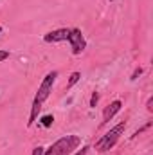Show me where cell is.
Masks as SVG:
<instances>
[{
  "label": "cell",
  "instance_id": "6da1fadb",
  "mask_svg": "<svg viewBox=\"0 0 153 155\" xmlns=\"http://www.w3.org/2000/svg\"><path fill=\"white\" fill-rule=\"evenodd\" d=\"M79 144H81V139L77 135H67L58 139L47 150H43V155H70Z\"/></svg>",
  "mask_w": 153,
  "mask_h": 155
},
{
  "label": "cell",
  "instance_id": "7a4b0ae2",
  "mask_svg": "<svg viewBox=\"0 0 153 155\" xmlns=\"http://www.w3.org/2000/svg\"><path fill=\"white\" fill-rule=\"evenodd\" d=\"M124 128H126V123H119L117 126H114L108 134H105V135L96 143V150L103 153V152H108L110 148H114V144L119 141V137L122 135Z\"/></svg>",
  "mask_w": 153,
  "mask_h": 155
},
{
  "label": "cell",
  "instance_id": "3957f363",
  "mask_svg": "<svg viewBox=\"0 0 153 155\" xmlns=\"http://www.w3.org/2000/svg\"><path fill=\"white\" fill-rule=\"evenodd\" d=\"M56 78H58V72H56V71L49 72L47 76L43 78V81H41V85H40V88H38V92H36V97H34V99H38V101H41V103H43V101L50 96Z\"/></svg>",
  "mask_w": 153,
  "mask_h": 155
},
{
  "label": "cell",
  "instance_id": "277c9868",
  "mask_svg": "<svg viewBox=\"0 0 153 155\" xmlns=\"http://www.w3.org/2000/svg\"><path fill=\"white\" fill-rule=\"evenodd\" d=\"M69 41H70V47H72V54H81L85 51V47H86V41H85V36H83L81 29H70Z\"/></svg>",
  "mask_w": 153,
  "mask_h": 155
},
{
  "label": "cell",
  "instance_id": "5b68a950",
  "mask_svg": "<svg viewBox=\"0 0 153 155\" xmlns=\"http://www.w3.org/2000/svg\"><path fill=\"white\" fill-rule=\"evenodd\" d=\"M69 33H70V29H56V31H50V33H47L43 40L47 41V43H56V41H65V40H69Z\"/></svg>",
  "mask_w": 153,
  "mask_h": 155
},
{
  "label": "cell",
  "instance_id": "8992f818",
  "mask_svg": "<svg viewBox=\"0 0 153 155\" xmlns=\"http://www.w3.org/2000/svg\"><path fill=\"white\" fill-rule=\"evenodd\" d=\"M121 107H122V103H121L119 99L112 101V103L105 108V112H103V121H101V124H106V123H108V121H110V119H112L119 110H121Z\"/></svg>",
  "mask_w": 153,
  "mask_h": 155
},
{
  "label": "cell",
  "instance_id": "52a82bcc",
  "mask_svg": "<svg viewBox=\"0 0 153 155\" xmlns=\"http://www.w3.org/2000/svg\"><path fill=\"white\" fill-rule=\"evenodd\" d=\"M40 110H41V101L34 99V101H33V108H31V116H29V121H27V126H33V124H34V121L38 119Z\"/></svg>",
  "mask_w": 153,
  "mask_h": 155
},
{
  "label": "cell",
  "instance_id": "ba28073f",
  "mask_svg": "<svg viewBox=\"0 0 153 155\" xmlns=\"http://www.w3.org/2000/svg\"><path fill=\"white\" fill-rule=\"evenodd\" d=\"M79 78H81V72H72V74H70V78H69V81H67V88L74 87L77 81H79Z\"/></svg>",
  "mask_w": 153,
  "mask_h": 155
},
{
  "label": "cell",
  "instance_id": "9c48e42d",
  "mask_svg": "<svg viewBox=\"0 0 153 155\" xmlns=\"http://www.w3.org/2000/svg\"><path fill=\"white\" fill-rule=\"evenodd\" d=\"M40 123H41V126H45V128H49V126H52V123H54V117L50 116H43L41 119H40Z\"/></svg>",
  "mask_w": 153,
  "mask_h": 155
},
{
  "label": "cell",
  "instance_id": "30bf717a",
  "mask_svg": "<svg viewBox=\"0 0 153 155\" xmlns=\"http://www.w3.org/2000/svg\"><path fill=\"white\" fill-rule=\"evenodd\" d=\"M97 101H99V92H92V97H90V107H92V108H96Z\"/></svg>",
  "mask_w": 153,
  "mask_h": 155
},
{
  "label": "cell",
  "instance_id": "8fae6325",
  "mask_svg": "<svg viewBox=\"0 0 153 155\" xmlns=\"http://www.w3.org/2000/svg\"><path fill=\"white\" fill-rule=\"evenodd\" d=\"M141 74H142V69H141V67H137V69L133 71V74H132V78H130V79H137Z\"/></svg>",
  "mask_w": 153,
  "mask_h": 155
},
{
  "label": "cell",
  "instance_id": "7c38bea8",
  "mask_svg": "<svg viewBox=\"0 0 153 155\" xmlns=\"http://www.w3.org/2000/svg\"><path fill=\"white\" fill-rule=\"evenodd\" d=\"M7 58H9V51H0V61H4Z\"/></svg>",
  "mask_w": 153,
  "mask_h": 155
},
{
  "label": "cell",
  "instance_id": "4fadbf2b",
  "mask_svg": "<svg viewBox=\"0 0 153 155\" xmlns=\"http://www.w3.org/2000/svg\"><path fill=\"white\" fill-rule=\"evenodd\" d=\"M43 150H45V148H41V146H36V148L33 150V155H43Z\"/></svg>",
  "mask_w": 153,
  "mask_h": 155
},
{
  "label": "cell",
  "instance_id": "5bb4252c",
  "mask_svg": "<svg viewBox=\"0 0 153 155\" xmlns=\"http://www.w3.org/2000/svg\"><path fill=\"white\" fill-rule=\"evenodd\" d=\"M146 108H148V112H153V97H150V99H148Z\"/></svg>",
  "mask_w": 153,
  "mask_h": 155
},
{
  "label": "cell",
  "instance_id": "9a60e30c",
  "mask_svg": "<svg viewBox=\"0 0 153 155\" xmlns=\"http://www.w3.org/2000/svg\"><path fill=\"white\" fill-rule=\"evenodd\" d=\"M86 152H88V146H83V148H81V150H77L74 155H86Z\"/></svg>",
  "mask_w": 153,
  "mask_h": 155
},
{
  "label": "cell",
  "instance_id": "2e32d148",
  "mask_svg": "<svg viewBox=\"0 0 153 155\" xmlns=\"http://www.w3.org/2000/svg\"><path fill=\"white\" fill-rule=\"evenodd\" d=\"M0 33H2V27H0Z\"/></svg>",
  "mask_w": 153,
  "mask_h": 155
}]
</instances>
